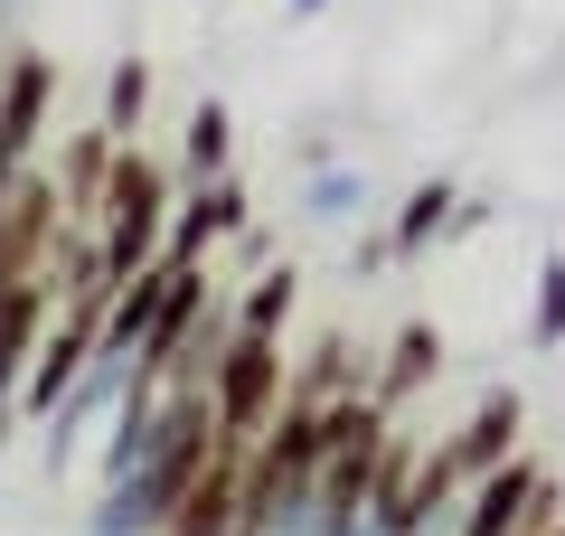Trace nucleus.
<instances>
[{
    "label": "nucleus",
    "mask_w": 565,
    "mask_h": 536,
    "mask_svg": "<svg viewBox=\"0 0 565 536\" xmlns=\"http://www.w3.org/2000/svg\"><path fill=\"white\" fill-rule=\"evenodd\" d=\"M170 170L141 141H122V160H114V189H104V217H95V236H104V274L114 282H132V274H151L161 264V245H170Z\"/></svg>",
    "instance_id": "obj_1"
},
{
    "label": "nucleus",
    "mask_w": 565,
    "mask_h": 536,
    "mask_svg": "<svg viewBox=\"0 0 565 536\" xmlns=\"http://www.w3.org/2000/svg\"><path fill=\"white\" fill-rule=\"evenodd\" d=\"M207 396H217V433L236 442H264V424L282 415V396H292V367H282V339H255L236 330L217 357V377H207Z\"/></svg>",
    "instance_id": "obj_2"
},
{
    "label": "nucleus",
    "mask_w": 565,
    "mask_h": 536,
    "mask_svg": "<svg viewBox=\"0 0 565 536\" xmlns=\"http://www.w3.org/2000/svg\"><path fill=\"white\" fill-rule=\"evenodd\" d=\"M509 452H519V396L500 386V396H481V405H471V415L452 424L444 442H434V452H424V480H434V490L462 508V490H481V480L500 471Z\"/></svg>",
    "instance_id": "obj_3"
},
{
    "label": "nucleus",
    "mask_w": 565,
    "mask_h": 536,
    "mask_svg": "<svg viewBox=\"0 0 565 536\" xmlns=\"http://www.w3.org/2000/svg\"><path fill=\"white\" fill-rule=\"evenodd\" d=\"M132 386H141V357L104 339V349L85 357V377L66 386V405H57V415H47V433H39V442H47V461H57V471H66V461H76L85 442H104V424L122 415V396H132Z\"/></svg>",
    "instance_id": "obj_4"
},
{
    "label": "nucleus",
    "mask_w": 565,
    "mask_h": 536,
    "mask_svg": "<svg viewBox=\"0 0 565 536\" xmlns=\"http://www.w3.org/2000/svg\"><path fill=\"white\" fill-rule=\"evenodd\" d=\"M527 527H556V490H546V471L527 452H509L481 490H462L452 536H527Z\"/></svg>",
    "instance_id": "obj_5"
},
{
    "label": "nucleus",
    "mask_w": 565,
    "mask_h": 536,
    "mask_svg": "<svg viewBox=\"0 0 565 536\" xmlns=\"http://www.w3.org/2000/svg\"><path fill=\"white\" fill-rule=\"evenodd\" d=\"M245 480H255V442L217 433L207 471L189 480V499L170 508V527H161V536H236V517H245Z\"/></svg>",
    "instance_id": "obj_6"
},
{
    "label": "nucleus",
    "mask_w": 565,
    "mask_h": 536,
    "mask_svg": "<svg viewBox=\"0 0 565 536\" xmlns=\"http://www.w3.org/2000/svg\"><path fill=\"white\" fill-rule=\"evenodd\" d=\"M114 160H122V141L104 132V122H76V132L57 141L47 179H57V199H66V217H76V226H95V217H104V189H114Z\"/></svg>",
    "instance_id": "obj_7"
},
{
    "label": "nucleus",
    "mask_w": 565,
    "mask_h": 536,
    "mask_svg": "<svg viewBox=\"0 0 565 536\" xmlns=\"http://www.w3.org/2000/svg\"><path fill=\"white\" fill-rule=\"evenodd\" d=\"M245 226H255V217H245V179H207V189H189L180 217H170V245H161V255H170V264H207L217 245H236Z\"/></svg>",
    "instance_id": "obj_8"
},
{
    "label": "nucleus",
    "mask_w": 565,
    "mask_h": 536,
    "mask_svg": "<svg viewBox=\"0 0 565 536\" xmlns=\"http://www.w3.org/2000/svg\"><path fill=\"white\" fill-rule=\"evenodd\" d=\"M452 226H462V179L452 170H434V179H415V189H405V207H396V226H386V264H415L424 245H444Z\"/></svg>",
    "instance_id": "obj_9"
},
{
    "label": "nucleus",
    "mask_w": 565,
    "mask_h": 536,
    "mask_svg": "<svg viewBox=\"0 0 565 536\" xmlns=\"http://www.w3.org/2000/svg\"><path fill=\"white\" fill-rule=\"evenodd\" d=\"M292 217H302V226H349V217H367V170H359V160L311 151V160H302V189H292Z\"/></svg>",
    "instance_id": "obj_10"
},
{
    "label": "nucleus",
    "mask_w": 565,
    "mask_h": 536,
    "mask_svg": "<svg viewBox=\"0 0 565 536\" xmlns=\"http://www.w3.org/2000/svg\"><path fill=\"white\" fill-rule=\"evenodd\" d=\"M226 160H236V122H226V104L207 95V104H189V132H180V179H189V189H207V179H236Z\"/></svg>",
    "instance_id": "obj_11"
},
{
    "label": "nucleus",
    "mask_w": 565,
    "mask_h": 536,
    "mask_svg": "<svg viewBox=\"0 0 565 536\" xmlns=\"http://www.w3.org/2000/svg\"><path fill=\"white\" fill-rule=\"evenodd\" d=\"M424 377H434V330H424V320H405V330H396V349H386L377 367H367V396H377L386 415H396V405L415 396Z\"/></svg>",
    "instance_id": "obj_12"
},
{
    "label": "nucleus",
    "mask_w": 565,
    "mask_h": 536,
    "mask_svg": "<svg viewBox=\"0 0 565 536\" xmlns=\"http://www.w3.org/2000/svg\"><path fill=\"white\" fill-rule=\"evenodd\" d=\"M292 301H302V274H292V264H264V274L236 292V330H255V339H282Z\"/></svg>",
    "instance_id": "obj_13"
},
{
    "label": "nucleus",
    "mask_w": 565,
    "mask_h": 536,
    "mask_svg": "<svg viewBox=\"0 0 565 536\" xmlns=\"http://www.w3.org/2000/svg\"><path fill=\"white\" fill-rule=\"evenodd\" d=\"M141 104H151V66H141V57H114V76H104V132L132 141V132H141Z\"/></svg>",
    "instance_id": "obj_14"
},
{
    "label": "nucleus",
    "mask_w": 565,
    "mask_h": 536,
    "mask_svg": "<svg viewBox=\"0 0 565 536\" xmlns=\"http://www.w3.org/2000/svg\"><path fill=\"white\" fill-rule=\"evenodd\" d=\"M527 349H565V255H537V301H527Z\"/></svg>",
    "instance_id": "obj_15"
},
{
    "label": "nucleus",
    "mask_w": 565,
    "mask_h": 536,
    "mask_svg": "<svg viewBox=\"0 0 565 536\" xmlns=\"http://www.w3.org/2000/svg\"><path fill=\"white\" fill-rule=\"evenodd\" d=\"M236 264H255V274H264V264H274V226H245V236H236Z\"/></svg>",
    "instance_id": "obj_16"
},
{
    "label": "nucleus",
    "mask_w": 565,
    "mask_h": 536,
    "mask_svg": "<svg viewBox=\"0 0 565 536\" xmlns=\"http://www.w3.org/2000/svg\"><path fill=\"white\" fill-rule=\"evenodd\" d=\"M282 10H292V20H321V10H330V0H282Z\"/></svg>",
    "instance_id": "obj_17"
}]
</instances>
